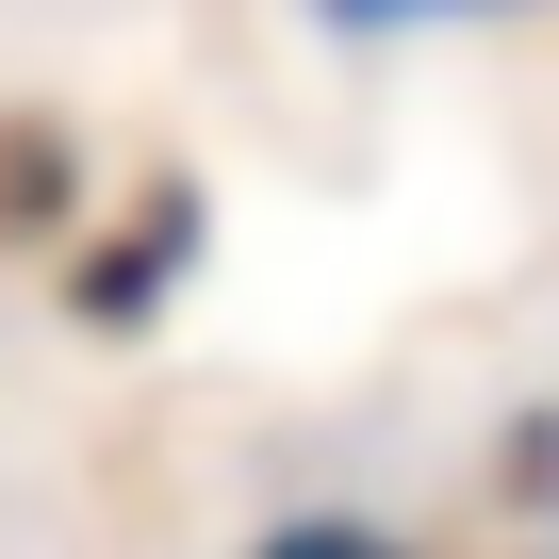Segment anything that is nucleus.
I'll use <instances>...</instances> for the list:
<instances>
[{
  "mask_svg": "<svg viewBox=\"0 0 559 559\" xmlns=\"http://www.w3.org/2000/svg\"><path fill=\"white\" fill-rule=\"evenodd\" d=\"M247 559H412L395 526H362V510H297V526H263Z\"/></svg>",
  "mask_w": 559,
  "mask_h": 559,
  "instance_id": "obj_1",
  "label": "nucleus"
},
{
  "mask_svg": "<svg viewBox=\"0 0 559 559\" xmlns=\"http://www.w3.org/2000/svg\"><path fill=\"white\" fill-rule=\"evenodd\" d=\"M330 34H444V17H510V0H313Z\"/></svg>",
  "mask_w": 559,
  "mask_h": 559,
  "instance_id": "obj_2",
  "label": "nucleus"
}]
</instances>
